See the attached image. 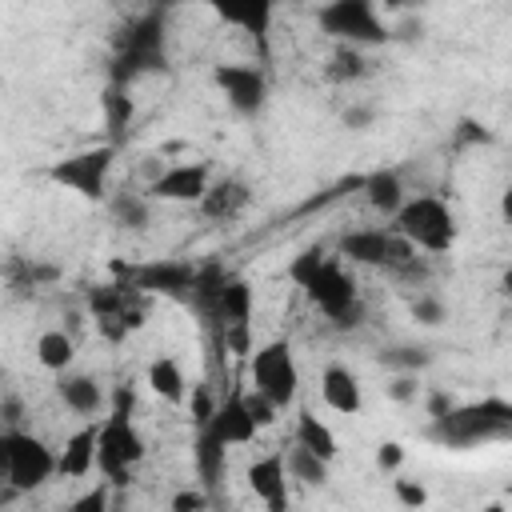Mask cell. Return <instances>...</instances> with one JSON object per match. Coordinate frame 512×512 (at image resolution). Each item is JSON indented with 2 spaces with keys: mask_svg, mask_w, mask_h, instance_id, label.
Wrapping results in <instances>:
<instances>
[{
  "mask_svg": "<svg viewBox=\"0 0 512 512\" xmlns=\"http://www.w3.org/2000/svg\"><path fill=\"white\" fill-rule=\"evenodd\" d=\"M96 444H100V420H84L60 448V476L84 480L96 472Z\"/></svg>",
  "mask_w": 512,
  "mask_h": 512,
  "instance_id": "cell-19",
  "label": "cell"
},
{
  "mask_svg": "<svg viewBox=\"0 0 512 512\" xmlns=\"http://www.w3.org/2000/svg\"><path fill=\"white\" fill-rule=\"evenodd\" d=\"M392 496H396L404 508H420V504H428V488H424L420 480H408L404 472L392 476Z\"/></svg>",
  "mask_w": 512,
  "mask_h": 512,
  "instance_id": "cell-31",
  "label": "cell"
},
{
  "mask_svg": "<svg viewBox=\"0 0 512 512\" xmlns=\"http://www.w3.org/2000/svg\"><path fill=\"white\" fill-rule=\"evenodd\" d=\"M204 4L224 28L252 36L256 44H268L272 24H276V0H196Z\"/></svg>",
  "mask_w": 512,
  "mask_h": 512,
  "instance_id": "cell-14",
  "label": "cell"
},
{
  "mask_svg": "<svg viewBox=\"0 0 512 512\" xmlns=\"http://www.w3.org/2000/svg\"><path fill=\"white\" fill-rule=\"evenodd\" d=\"M108 508V480L100 488H88L84 496L72 500V512H104Z\"/></svg>",
  "mask_w": 512,
  "mask_h": 512,
  "instance_id": "cell-35",
  "label": "cell"
},
{
  "mask_svg": "<svg viewBox=\"0 0 512 512\" xmlns=\"http://www.w3.org/2000/svg\"><path fill=\"white\" fill-rule=\"evenodd\" d=\"M372 72L368 48H352V44H336L332 60H328V80H364Z\"/></svg>",
  "mask_w": 512,
  "mask_h": 512,
  "instance_id": "cell-28",
  "label": "cell"
},
{
  "mask_svg": "<svg viewBox=\"0 0 512 512\" xmlns=\"http://www.w3.org/2000/svg\"><path fill=\"white\" fill-rule=\"evenodd\" d=\"M288 280L308 296V304L332 320L336 328H352L360 324L364 316V300H360V284L356 276L348 272V260L336 252V256H324V248H304L292 256L288 264Z\"/></svg>",
  "mask_w": 512,
  "mask_h": 512,
  "instance_id": "cell-1",
  "label": "cell"
},
{
  "mask_svg": "<svg viewBox=\"0 0 512 512\" xmlns=\"http://www.w3.org/2000/svg\"><path fill=\"white\" fill-rule=\"evenodd\" d=\"M364 200H368V208H372L376 216L392 220V216L400 212V204L408 200L400 172H392V168H376V172L364 180Z\"/></svg>",
  "mask_w": 512,
  "mask_h": 512,
  "instance_id": "cell-21",
  "label": "cell"
},
{
  "mask_svg": "<svg viewBox=\"0 0 512 512\" xmlns=\"http://www.w3.org/2000/svg\"><path fill=\"white\" fill-rule=\"evenodd\" d=\"M248 384L264 392L276 408H288L300 400V360L292 340L272 336L248 352Z\"/></svg>",
  "mask_w": 512,
  "mask_h": 512,
  "instance_id": "cell-8",
  "label": "cell"
},
{
  "mask_svg": "<svg viewBox=\"0 0 512 512\" xmlns=\"http://www.w3.org/2000/svg\"><path fill=\"white\" fill-rule=\"evenodd\" d=\"M164 68H168V52H164V16L152 12V16H140V20L128 28L112 76H116V88H124V84H132V80H140V76H148V72H164Z\"/></svg>",
  "mask_w": 512,
  "mask_h": 512,
  "instance_id": "cell-10",
  "label": "cell"
},
{
  "mask_svg": "<svg viewBox=\"0 0 512 512\" xmlns=\"http://www.w3.org/2000/svg\"><path fill=\"white\" fill-rule=\"evenodd\" d=\"M20 420V404H16V396H4V424L12 428Z\"/></svg>",
  "mask_w": 512,
  "mask_h": 512,
  "instance_id": "cell-38",
  "label": "cell"
},
{
  "mask_svg": "<svg viewBox=\"0 0 512 512\" xmlns=\"http://www.w3.org/2000/svg\"><path fill=\"white\" fill-rule=\"evenodd\" d=\"M284 460H288V476L296 484H304V488H324L328 476H332V460L320 456V452H312V448H304V444H296V440L284 452Z\"/></svg>",
  "mask_w": 512,
  "mask_h": 512,
  "instance_id": "cell-26",
  "label": "cell"
},
{
  "mask_svg": "<svg viewBox=\"0 0 512 512\" xmlns=\"http://www.w3.org/2000/svg\"><path fill=\"white\" fill-rule=\"evenodd\" d=\"M496 288H500V296H504V300L512 304V264H508V268L500 272V284H496Z\"/></svg>",
  "mask_w": 512,
  "mask_h": 512,
  "instance_id": "cell-39",
  "label": "cell"
},
{
  "mask_svg": "<svg viewBox=\"0 0 512 512\" xmlns=\"http://www.w3.org/2000/svg\"><path fill=\"white\" fill-rule=\"evenodd\" d=\"M208 504H212V500H208L204 488H180V492L168 500L172 512H200V508H208Z\"/></svg>",
  "mask_w": 512,
  "mask_h": 512,
  "instance_id": "cell-33",
  "label": "cell"
},
{
  "mask_svg": "<svg viewBox=\"0 0 512 512\" xmlns=\"http://www.w3.org/2000/svg\"><path fill=\"white\" fill-rule=\"evenodd\" d=\"M152 196L148 192H132V188H120V192H112L108 196V212H112V220L120 224V228H128V232H144L148 224H152Z\"/></svg>",
  "mask_w": 512,
  "mask_h": 512,
  "instance_id": "cell-25",
  "label": "cell"
},
{
  "mask_svg": "<svg viewBox=\"0 0 512 512\" xmlns=\"http://www.w3.org/2000/svg\"><path fill=\"white\" fill-rule=\"evenodd\" d=\"M320 400L324 408L340 412V416H360L364 412V384L348 364H324L320 372Z\"/></svg>",
  "mask_w": 512,
  "mask_h": 512,
  "instance_id": "cell-17",
  "label": "cell"
},
{
  "mask_svg": "<svg viewBox=\"0 0 512 512\" xmlns=\"http://www.w3.org/2000/svg\"><path fill=\"white\" fill-rule=\"evenodd\" d=\"M144 384H148V392H152L156 400H164V404H184V400H188V376H184V364H180L176 356H168V352H160V356L148 360V368H144Z\"/></svg>",
  "mask_w": 512,
  "mask_h": 512,
  "instance_id": "cell-20",
  "label": "cell"
},
{
  "mask_svg": "<svg viewBox=\"0 0 512 512\" xmlns=\"http://www.w3.org/2000/svg\"><path fill=\"white\" fill-rule=\"evenodd\" d=\"M32 352H36V364H40V368H48V372L60 376V372H68V368L76 364V336L64 332V328H44V332L36 336Z\"/></svg>",
  "mask_w": 512,
  "mask_h": 512,
  "instance_id": "cell-23",
  "label": "cell"
},
{
  "mask_svg": "<svg viewBox=\"0 0 512 512\" xmlns=\"http://www.w3.org/2000/svg\"><path fill=\"white\" fill-rule=\"evenodd\" d=\"M0 476L12 492H36L60 476V452L12 424L0 432Z\"/></svg>",
  "mask_w": 512,
  "mask_h": 512,
  "instance_id": "cell-5",
  "label": "cell"
},
{
  "mask_svg": "<svg viewBox=\"0 0 512 512\" xmlns=\"http://www.w3.org/2000/svg\"><path fill=\"white\" fill-rule=\"evenodd\" d=\"M212 84L224 96V104L236 116H260L268 108V72L260 64H244V60H220L212 64Z\"/></svg>",
  "mask_w": 512,
  "mask_h": 512,
  "instance_id": "cell-11",
  "label": "cell"
},
{
  "mask_svg": "<svg viewBox=\"0 0 512 512\" xmlns=\"http://www.w3.org/2000/svg\"><path fill=\"white\" fill-rule=\"evenodd\" d=\"M428 436L444 448H476V444L504 440V436H512V400L484 396V400L452 404L448 412L432 416Z\"/></svg>",
  "mask_w": 512,
  "mask_h": 512,
  "instance_id": "cell-2",
  "label": "cell"
},
{
  "mask_svg": "<svg viewBox=\"0 0 512 512\" xmlns=\"http://www.w3.org/2000/svg\"><path fill=\"white\" fill-rule=\"evenodd\" d=\"M112 168H116V144H92L80 152H68L48 164V180L88 204H108L112 196Z\"/></svg>",
  "mask_w": 512,
  "mask_h": 512,
  "instance_id": "cell-7",
  "label": "cell"
},
{
  "mask_svg": "<svg viewBox=\"0 0 512 512\" xmlns=\"http://www.w3.org/2000/svg\"><path fill=\"white\" fill-rule=\"evenodd\" d=\"M196 272H200V268H192V264H184V260L148 264V268L140 272V288H148V292H164V296H180V292H192Z\"/></svg>",
  "mask_w": 512,
  "mask_h": 512,
  "instance_id": "cell-22",
  "label": "cell"
},
{
  "mask_svg": "<svg viewBox=\"0 0 512 512\" xmlns=\"http://www.w3.org/2000/svg\"><path fill=\"white\" fill-rule=\"evenodd\" d=\"M336 252H340L348 264L376 268V272H388V276H412V272H420V264H416V248H412L392 224L352 228V232L340 236Z\"/></svg>",
  "mask_w": 512,
  "mask_h": 512,
  "instance_id": "cell-6",
  "label": "cell"
},
{
  "mask_svg": "<svg viewBox=\"0 0 512 512\" xmlns=\"http://www.w3.org/2000/svg\"><path fill=\"white\" fill-rule=\"evenodd\" d=\"M496 208H500V224L512 232V184H504V192H500V204H496Z\"/></svg>",
  "mask_w": 512,
  "mask_h": 512,
  "instance_id": "cell-37",
  "label": "cell"
},
{
  "mask_svg": "<svg viewBox=\"0 0 512 512\" xmlns=\"http://www.w3.org/2000/svg\"><path fill=\"white\" fill-rule=\"evenodd\" d=\"M388 396H392V400H400V404L416 400V396H420L416 372H396V376H392V384H388Z\"/></svg>",
  "mask_w": 512,
  "mask_h": 512,
  "instance_id": "cell-34",
  "label": "cell"
},
{
  "mask_svg": "<svg viewBox=\"0 0 512 512\" xmlns=\"http://www.w3.org/2000/svg\"><path fill=\"white\" fill-rule=\"evenodd\" d=\"M192 464H196V476L204 488H216L228 472V444H220L208 428L196 432V444H192Z\"/></svg>",
  "mask_w": 512,
  "mask_h": 512,
  "instance_id": "cell-24",
  "label": "cell"
},
{
  "mask_svg": "<svg viewBox=\"0 0 512 512\" xmlns=\"http://www.w3.org/2000/svg\"><path fill=\"white\" fill-rule=\"evenodd\" d=\"M404 460H408V452H404L400 440H384V444H376V468H380L384 476L404 472Z\"/></svg>",
  "mask_w": 512,
  "mask_h": 512,
  "instance_id": "cell-32",
  "label": "cell"
},
{
  "mask_svg": "<svg viewBox=\"0 0 512 512\" xmlns=\"http://www.w3.org/2000/svg\"><path fill=\"white\" fill-rule=\"evenodd\" d=\"M372 120H376V108H360V104H356V108L344 112V128H352V132H364Z\"/></svg>",
  "mask_w": 512,
  "mask_h": 512,
  "instance_id": "cell-36",
  "label": "cell"
},
{
  "mask_svg": "<svg viewBox=\"0 0 512 512\" xmlns=\"http://www.w3.org/2000/svg\"><path fill=\"white\" fill-rule=\"evenodd\" d=\"M212 184V168L204 160H176L160 164V172L148 180V196L160 204H200V196Z\"/></svg>",
  "mask_w": 512,
  "mask_h": 512,
  "instance_id": "cell-12",
  "label": "cell"
},
{
  "mask_svg": "<svg viewBox=\"0 0 512 512\" xmlns=\"http://www.w3.org/2000/svg\"><path fill=\"white\" fill-rule=\"evenodd\" d=\"M244 480H248L252 496H256L260 504H268L272 512L288 508V480H292V476H288V460H284V452L256 456V460L248 464Z\"/></svg>",
  "mask_w": 512,
  "mask_h": 512,
  "instance_id": "cell-16",
  "label": "cell"
},
{
  "mask_svg": "<svg viewBox=\"0 0 512 512\" xmlns=\"http://www.w3.org/2000/svg\"><path fill=\"white\" fill-rule=\"evenodd\" d=\"M252 204V188L240 180V176H212V184H208V192L200 196V212L208 216V220H236L244 208Z\"/></svg>",
  "mask_w": 512,
  "mask_h": 512,
  "instance_id": "cell-18",
  "label": "cell"
},
{
  "mask_svg": "<svg viewBox=\"0 0 512 512\" xmlns=\"http://www.w3.org/2000/svg\"><path fill=\"white\" fill-rule=\"evenodd\" d=\"M56 396L68 412H76L84 420H100L108 412V392L92 372H76V368L60 372L56 376Z\"/></svg>",
  "mask_w": 512,
  "mask_h": 512,
  "instance_id": "cell-15",
  "label": "cell"
},
{
  "mask_svg": "<svg viewBox=\"0 0 512 512\" xmlns=\"http://www.w3.org/2000/svg\"><path fill=\"white\" fill-rule=\"evenodd\" d=\"M200 428H208V432H212L220 444H228V448H244V444L256 440L260 420H256L252 408H248V392H244V388H232V392L212 408V416L200 420Z\"/></svg>",
  "mask_w": 512,
  "mask_h": 512,
  "instance_id": "cell-13",
  "label": "cell"
},
{
  "mask_svg": "<svg viewBox=\"0 0 512 512\" xmlns=\"http://www.w3.org/2000/svg\"><path fill=\"white\" fill-rule=\"evenodd\" d=\"M296 444H304V448H312V452H320V456H328V460H336V452H340L336 432H332L312 408H300V412H296Z\"/></svg>",
  "mask_w": 512,
  "mask_h": 512,
  "instance_id": "cell-27",
  "label": "cell"
},
{
  "mask_svg": "<svg viewBox=\"0 0 512 512\" xmlns=\"http://www.w3.org/2000/svg\"><path fill=\"white\" fill-rule=\"evenodd\" d=\"M408 316L420 324V328H440L448 320V304L436 296V292H416L408 300Z\"/></svg>",
  "mask_w": 512,
  "mask_h": 512,
  "instance_id": "cell-30",
  "label": "cell"
},
{
  "mask_svg": "<svg viewBox=\"0 0 512 512\" xmlns=\"http://www.w3.org/2000/svg\"><path fill=\"white\" fill-rule=\"evenodd\" d=\"M148 456V444L128 412L100 416V444H96V472L108 484H128L140 460Z\"/></svg>",
  "mask_w": 512,
  "mask_h": 512,
  "instance_id": "cell-9",
  "label": "cell"
},
{
  "mask_svg": "<svg viewBox=\"0 0 512 512\" xmlns=\"http://www.w3.org/2000/svg\"><path fill=\"white\" fill-rule=\"evenodd\" d=\"M316 28L332 44L384 48L392 44V24L380 16V0H324L316 8Z\"/></svg>",
  "mask_w": 512,
  "mask_h": 512,
  "instance_id": "cell-4",
  "label": "cell"
},
{
  "mask_svg": "<svg viewBox=\"0 0 512 512\" xmlns=\"http://www.w3.org/2000/svg\"><path fill=\"white\" fill-rule=\"evenodd\" d=\"M388 224L424 256H448L456 248V236H460L452 204L444 196H432V192L408 196Z\"/></svg>",
  "mask_w": 512,
  "mask_h": 512,
  "instance_id": "cell-3",
  "label": "cell"
},
{
  "mask_svg": "<svg viewBox=\"0 0 512 512\" xmlns=\"http://www.w3.org/2000/svg\"><path fill=\"white\" fill-rule=\"evenodd\" d=\"M380 364L392 372H424L432 364V352L424 344H392L380 352Z\"/></svg>",
  "mask_w": 512,
  "mask_h": 512,
  "instance_id": "cell-29",
  "label": "cell"
}]
</instances>
